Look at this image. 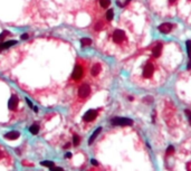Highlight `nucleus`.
Segmentation results:
<instances>
[{
  "instance_id": "nucleus-17",
  "label": "nucleus",
  "mask_w": 191,
  "mask_h": 171,
  "mask_svg": "<svg viewBox=\"0 0 191 171\" xmlns=\"http://www.w3.org/2000/svg\"><path fill=\"white\" fill-rule=\"evenodd\" d=\"M100 5L102 8H107L111 5V0H100Z\"/></svg>"
},
{
  "instance_id": "nucleus-25",
  "label": "nucleus",
  "mask_w": 191,
  "mask_h": 171,
  "mask_svg": "<svg viewBox=\"0 0 191 171\" xmlns=\"http://www.w3.org/2000/svg\"><path fill=\"white\" fill-rule=\"evenodd\" d=\"M91 163L93 164V166H98V162H97L96 160H93V159L91 160Z\"/></svg>"
},
{
  "instance_id": "nucleus-2",
  "label": "nucleus",
  "mask_w": 191,
  "mask_h": 171,
  "mask_svg": "<svg viewBox=\"0 0 191 171\" xmlns=\"http://www.w3.org/2000/svg\"><path fill=\"white\" fill-rule=\"evenodd\" d=\"M83 74H84V71H83L82 66L77 64V65H75L74 69H73L72 78H73V80H75V81H78V80H81V78L83 77Z\"/></svg>"
},
{
  "instance_id": "nucleus-23",
  "label": "nucleus",
  "mask_w": 191,
  "mask_h": 171,
  "mask_svg": "<svg viewBox=\"0 0 191 171\" xmlns=\"http://www.w3.org/2000/svg\"><path fill=\"white\" fill-rule=\"evenodd\" d=\"M143 101H144L145 103H152V101H153V97H151V96H148V97H144L143 99Z\"/></svg>"
},
{
  "instance_id": "nucleus-13",
  "label": "nucleus",
  "mask_w": 191,
  "mask_h": 171,
  "mask_svg": "<svg viewBox=\"0 0 191 171\" xmlns=\"http://www.w3.org/2000/svg\"><path fill=\"white\" fill-rule=\"evenodd\" d=\"M101 72V65L100 64H95V65H93V67H92L91 69V74L93 75V76H96V75L100 74Z\"/></svg>"
},
{
  "instance_id": "nucleus-30",
  "label": "nucleus",
  "mask_w": 191,
  "mask_h": 171,
  "mask_svg": "<svg viewBox=\"0 0 191 171\" xmlns=\"http://www.w3.org/2000/svg\"><path fill=\"white\" fill-rule=\"evenodd\" d=\"M116 5H117V6H119V7H123V5H122V4H121V2H120V1H116Z\"/></svg>"
},
{
  "instance_id": "nucleus-10",
  "label": "nucleus",
  "mask_w": 191,
  "mask_h": 171,
  "mask_svg": "<svg viewBox=\"0 0 191 171\" xmlns=\"http://www.w3.org/2000/svg\"><path fill=\"white\" fill-rule=\"evenodd\" d=\"M161 53H162V44L159 43V44H156L155 46L153 47L152 56H153V57H159V56L161 55Z\"/></svg>"
},
{
  "instance_id": "nucleus-19",
  "label": "nucleus",
  "mask_w": 191,
  "mask_h": 171,
  "mask_svg": "<svg viewBox=\"0 0 191 171\" xmlns=\"http://www.w3.org/2000/svg\"><path fill=\"white\" fill-rule=\"evenodd\" d=\"M73 143H74L75 147H77V145L79 144V136L76 135V134H75L74 138H73Z\"/></svg>"
},
{
  "instance_id": "nucleus-12",
  "label": "nucleus",
  "mask_w": 191,
  "mask_h": 171,
  "mask_svg": "<svg viewBox=\"0 0 191 171\" xmlns=\"http://www.w3.org/2000/svg\"><path fill=\"white\" fill-rule=\"evenodd\" d=\"M101 132H102V128H97L96 130H95L94 132H93V134L89 136V139H88V144H92V143H93V142L95 141V139L97 138V135H98V134H100Z\"/></svg>"
},
{
  "instance_id": "nucleus-24",
  "label": "nucleus",
  "mask_w": 191,
  "mask_h": 171,
  "mask_svg": "<svg viewBox=\"0 0 191 171\" xmlns=\"http://www.w3.org/2000/svg\"><path fill=\"white\" fill-rule=\"evenodd\" d=\"M102 27H103V25L101 24V22H98V24L96 25V26H95V28H96V30H101V29H102Z\"/></svg>"
},
{
  "instance_id": "nucleus-20",
  "label": "nucleus",
  "mask_w": 191,
  "mask_h": 171,
  "mask_svg": "<svg viewBox=\"0 0 191 171\" xmlns=\"http://www.w3.org/2000/svg\"><path fill=\"white\" fill-rule=\"evenodd\" d=\"M173 152H174V148H173V145H169V148L167 149V154L170 156V154H172Z\"/></svg>"
},
{
  "instance_id": "nucleus-35",
  "label": "nucleus",
  "mask_w": 191,
  "mask_h": 171,
  "mask_svg": "<svg viewBox=\"0 0 191 171\" xmlns=\"http://www.w3.org/2000/svg\"><path fill=\"white\" fill-rule=\"evenodd\" d=\"M173 1H174V0H170V4H173Z\"/></svg>"
},
{
  "instance_id": "nucleus-21",
  "label": "nucleus",
  "mask_w": 191,
  "mask_h": 171,
  "mask_svg": "<svg viewBox=\"0 0 191 171\" xmlns=\"http://www.w3.org/2000/svg\"><path fill=\"white\" fill-rule=\"evenodd\" d=\"M7 35H10V33L9 32H7V30H5V32H2L1 34H0V40H2V39H4L6 36Z\"/></svg>"
},
{
  "instance_id": "nucleus-6",
  "label": "nucleus",
  "mask_w": 191,
  "mask_h": 171,
  "mask_svg": "<svg viewBox=\"0 0 191 171\" xmlns=\"http://www.w3.org/2000/svg\"><path fill=\"white\" fill-rule=\"evenodd\" d=\"M158 29H159V32L162 34H169L171 30L173 29V25L170 24V22H163V24H161L158 27Z\"/></svg>"
},
{
  "instance_id": "nucleus-9",
  "label": "nucleus",
  "mask_w": 191,
  "mask_h": 171,
  "mask_svg": "<svg viewBox=\"0 0 191 171\" xmlns=\"http://www.w3.org/2000/svg\"><path fill=\"white\" fill-rule=\"evenodd\" d=\"M19 136H20V133L18 131H10L5 134V139L7 140H17Z\"/></svg>"
},
{
  "instance_id": "nucleus-5",
  "label": "nucleus",
  "mask_w": 191,
  "mask_h": 171,
  "mask_svg": "<svg viewBox=\"0 0 191 171\" xmlns=\"http://www.w3.org/2000/svg\"><path fill=\"white\" fill-rule=\"evenodd\" d=\"M153 73H154V66L151 63H149L145 65L144 69H143V77H145V78L152 77Z\"/></svg>"
},
{
  "instance_id": "nucleus-11",
  "label": "nucleus",
  "mask_w": 191,
  "mask_h": 171,
  "mask_svg": "<svg viewBox=\"0 0 191 171\" xmlns=\"http://www.w3.org/2000/svg\"><path fill=\"white\" fill-rule=\"evenodd\" d=\"M17 44V40H8V41H5V43L0 44V50H4V49H7L9 47H12L13 45Z\"/></svg>"
},
{
  "instance_id": "nucleus-32",
  "label": "nucleus",
  "mask_w": 191,
  "mask_h": 171,
  "mask_svg": "<svg viewBox=\"0 0 191 171\" xmlns=\"http://www.w3.org/2000/svg\"><path fill=\"white\" fill-rule=\"evenodd\" d=\"M69 147H71V143H67V144L65 145V149H66V148H69Z\"/></svg>"
},
{
  "instance_id": "nucleus-31",
  "label": "nucleus",
  "mask_w": 191,
  "mask_h": 171,
  "mask_svg": "<svg viewBox=\"0 0 191 171\" xmlns=\"http://www.w3.org/2000/svg\"><path fill=\"white\" fill-rule=\"evenodd\" d=\"M34 111H35V112H36V113H37V112H38V108H37V107H36V106H34Z\"/></svg>"
},
{
  "instance_id": "nucleus-3",
  "label": "nucleus",
  "mask_w": 191,
  "mask_h": 171,
  "mask_svg": "<svg viewBox=\"0 0 191 171\" xmlns=\"http://www.w3.org/2000/svg\"><path fill=\"white\" fill-rule=\"evenodd\" d=\"M89 93H91V87H89L88 84H83L82 86L78 89V95H79L81 99H85L87 97Z\"/></svg>"
},
{
  "instance_id": "nucleus-29",
  "label": "nucleus",
  "mask_w": 191,
  "mask_h": 171,
  "mask_svg": "<svg viewBox=\"0 0 191 171\" xmlns=\"http://www.w3.org/2000/svg\"><path fill=\"white\" fill-rule=\"evenodd\" d=\"M65 157H66V158H68V159H69V158H72V153H71V152H67Z\"/></svg>"
},
{
  "instance_id": "nucleus-15",
  "label": "nucleus",
  "mask_w": 191,
  "mask_h": 171,
  "mask_svg": "<svg viewBox=\"0 0 191 171\" xmlns=\"http://www.w3.org/2000/svg\"><path fill=\"white\" fill-rule=\"evenodd\" d=\"M81 44H82L83 47H87L92 45V39L91 38H82L81 39Z\"/></svg>"
},
{
  "instance_id": "nucleus-16",
  "label": "nucleus",
  "mask_w": 191,
  "mask_h": 171,
  "mask_svg": "<svg viewBox=\"0 0 191 171\" xmlns=\"http://www.w3.org/2000/svg\"><path fill=\"white\" fill-rule=\"evenodd\" d=\"M114 17V11L113 9H108L107 11H106V19H107L108 21H111L112 19H113Z\"/></svg>"
},
{
  "instance_id": "nucleus-34",
  "label": "nucleus",
  "mask_w": 191,
  "mask_h": 171,
  "mask_svg": "<svg viewBox=\"0 0 191 171\" xmlns=\"http://www.w3.org/2000/svg\"><path fill=\"white\" fill-rule=\"evenodd\" d=\"M2 158V152H0V159Z\"/></svg>"
},
{
  "instance_id": "nucleus-18",
  "label": "nucleus",
  "mask_w": 191,
  "mask_h": 171,
  "mask_svg": "<svg viewBox=\"0 0 191 171\" xmlns=\"http://www.w3.org/2000/svg\"><path fill=\"white\" fill-rule=\"evenodd\" d=\"M41 166L53 168V167H54V162H53V161H43V162H41Z\"/></svg>"
},
{
  "instance_id": "nucleus-22",
  "label": "nucleus",
  "mask_w": 191,
  "mask_h": 171,
  "mask_svg": "<svg viewBox=\"0 0 191 171\" xmlns=\"http://www.w3.org/2000/svg\"><path fill=\"white\" fill-rule=\"evenodd\" d=\"M190 44H191V41L190 40H187L186 46H187V53H188V56H189V57H190Z\"/></svg>"
},
{
  "instance_id": "nucleus-28",
  "label": "nucleus",
  "mask_w": 191,
  "mask_h": 171,
  "mask_svg": "<svg viewBox=\"0 0 191 171\" xmlns=\"http://www.w3.org/2000/svg\"><path fill=\"white\" fill-rule=\"evenodd\" d=\"M186 114H187V117L190 119V111L189 110H186Z\"/></svg>"
},
{
  "instance_id": "nucleus-26",
  "label": "nucleus",
  "mask_w": 191,
  "mask_h": 171,
  "mask_svg": "<svg viewBox=\"0 0 191 171\" xmlns=\"http://www.w3.org/2000/svg\"><path fill=\"white\" fill-rule=\"evenodd\" d=\"M21 39H24V40L28 39V34H24V35H21Z\"/></svg>"
},
{
  "instance_id": "nucleus-4",
  "label": "nucleus",
  "mask_w": 191,
  "mask_h": 171,
  "mask_svg": "<svg viewBox=\"0 0 191 171\" xmlns=\"http://www.w3.org/2000/svg\"><path fill=\"white\" fill-rule=\"evenodd\" d=\"M125 39V34L123 30H120V29H116L115 32L113 33V41L116 44H120L122 43L123 40Z\"/></svg>"
},
{
  "instance_id": "nucleus-8",
  "label": "nucleus",
  "mask_w": 191,
  "mask_h": 171,
  "mask_svg": "<svg viewBox=\"0 0 191 171\" xmlns=\"http://www.w3.org/2000/svg\"><path fill=\"white\" fill-rule=\"evenodd\" d=\"M18 103H19V100L18 97L16 96V95H12V96L9 99V101H8V108L9 110H16L17 106H18Z\"/></svg>"
},
{
  "instance_id": "nucleus-14",
  "label": "nucleus",
  "mask_w": 191,
  "mask_h": 171,
  "mask_svg": "<svg viewBox=\"0 0 191 171\" xmlns=\"http://www.w3.org/2000/svg\"><path fill=\"white\" fill-rule=\"evenodd\" d=\"M29 131H30V133L31 134H34V135H36V134H37L38 132H39V125L38 124H33L31 127L29 128Z\"/></svg>"
},
{
  "instance_id": "nucleus-7",
  "label": "nucleus",
  "mask_w": 191,
  "mask_h": 171,
  "mask_svg": "<svg viewBox=\"0 0 191 171\" xmlns=\"http://www.w3.org/2000/svg\"><path fill=\"white\" fill-rule=\"evenodd\" d=\"M96 116H97V112L96 111H95V110H89V111H87L85 114H84L83 120H84V121H86V122H91V121H93Z\"/></svg>"
},
{
  "instance_id": "nucleus-1",
  "label": "nucleus",
  "mask_w": 191,
  "mask_h": 171,
  "mask_svg": "<svg viewBox=\"0 0 191 171\" xmlns=\"http://www.w3.org/2000/svg\"><path fill=\"white\" fill-rule=\"evenodd\" d=\"M112 124L113 125H121V127H126V125H132L133 121L128 117H114L112 120Z\"/></svg>"
},
{
  "instance_id": "nucleus-33",
  "label": "nucleus",
  "mask_w": 191,
  "mask_h": 171,
  "mask_svg": "<svg viewBox=\"0 0 191 171\" xmlns=\"http://www.w3.org/2000/svg\"><path fill=\"white\" fill-rule=\"evenodd\" d=\"M131 1V0H126V1H125V4H129V2H130Z\"/></svg>"
},
{
  "instance_id": "nucleus-27",
  "label": "nucleus",
  "mask_w": 191,
  "mask_h": 171,
  "mask_svg": "<svg viewBox=\"0 0 191 171\" xmlns=\"http://www.w3.org/2000/svg\"><path fill=\"white\" fill-rule=\"evenodd\" d=\"M26 101H27V104H28V105H29V106H30V107H31V106H33V103H31V101H30L29 99H26Z\"/></svg>"
}]
</instances>
